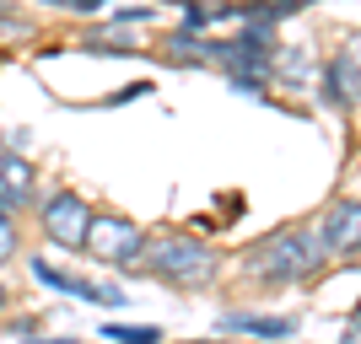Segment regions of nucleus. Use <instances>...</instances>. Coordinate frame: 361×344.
<instances>
[{
	"label": "nucleus",
	"instance_id": "obj_1",
	"mask_svg": "<svg viewBox=\"0 0 361 344\" xmlns=\"http://www.w3.org/2000/svg\"><path fill=\"white\" fill-rule=\"evenodd\" d=\"M324 237L307 231V226H281L270 237H259L243 248V274L259 285H291V280H307V274L324 269Z\"/></svg>",
	"mask_w": 361,
	"mask_h": 344
},
{
	"label": "nucleus",
	"instance_id": "obj_2",
	"mask_svg": "<svg viewBox=\"0 0 361 344\" xmlns=\"http://www.w3.org/2000/svg\"><path fill=\"white\" fill-rule=\"evenodd\" d=\"M140 269H151L157 280L178 285V291H200L216 280V248H205L189 231H162V237H146Z\"/></svg>",
	"mask_w": 361,
	"mask_h": 344
},
{
	"label": "nucleus",
	"instance_id": "obj_3",
	"mask_svg": "<svg viewBox=\"0 0 361 344\" xmlns=\"http://www.w3.org/2000/svg\"><path fill=\"white\" fill-rule=\"evenodd\" d=\"M140 248H146V231L130 215H92V231H87L81 253H92L108 269H140Z\"/></svg>",
	"mask_w": 361,
	"mask_h": 344
},
{
	"label": "nucleus",
	"instance_id": "obj_4",
	"mask_svg": "<svg viewBox=\"0 0 361 344\" xmlns=\"http://www.w3.org/2000/svg\"><path fill=\"white\" fill-rule=\"evenodd\" d=\"M92 215H97V210H92L81 194H71V189H54V194L38 205V226H44V237L54 242V248H65V253H81V248H87Z\"/></svg>",
	"mask_w": 361,
	"mask_h": 344
},
{
	"label": "nucleus",
	"instance_id": "obj_5",
	"mask_svg": "<svg viewBox=\"0 0 361 344\" xmlns=\"http://www.w3.org/2000/svg\"><path fill=\"white\" fill-rule=\"evenodd\" d=\"M356 97H361V32L345 44V54L329 60V70H324V103L329 108H350Z\"/></svg>",
	"mask_w": 361,
	"mask_h": 344
},
{
	"label": "nucleus",
	"instance_id": "obj_6",
	"mask_svg": "<svg viewBox=\"0 0 361 344\" xmlns=\"http://www.w3.org/2000/svg\"><path fill=\"white\" fill-rule=\"evenodd\" d=\"M318 237H324V248L334 253H361V205H350V199H340V205L324 210V221H318Z\"/></svg>",
	"mask_w": 361,
	"mask_h": 344
},
{
	"label": "nucleus",
	"instance_id": "obj_7",
	"mask_svg": "<svg viewBox=\"0 0 361 344\" xmlns=\"http://www.w3.org/2000/svg\"><path fill=\"white\" fill-rule=\"evenodd\" d=\"M0 189L16 199V210L38 205V178H32V162L22 151H0Z\"/></svg>",
	"mask_w": 361,
	"mask_h": 344
},
{
	"label": "nucleus",
	"instance_id": "obj_8",
	"mask_svg": "<svg viewBox=\"0 0 361 344\" xmlns=\"http://www.w3.org/2000/svg\"><path fill=\"white\" fill-rule=\"evenodd\" d=\"M221 329L232 333H254V339H291L297 333V317H259V312H226Z\"/></svg>",
	"mask_w": 361,
	"mask_h": 344
},
{
	"label": "nucleus",
	"instance_id": "obj_9",
	"mask_svg": "<svg viewBox=\"0 0 361 344\" xmlns=\"http://www.w3.org/2000/svg\"><path fill=\"white\" fill-rule=\"evenodd\" d=\"M167 49H173L178 60H189V65H211V44H205L200 32H189V27L167 32Z\"/></svg>",
	"mask_w": 361,
	"mask_h": 344
},
{
	"label": "nucleus",
	"instance_id": "obj_10",
	"mask_svg": "<svg viewBox=\"0 0 361 344\" xmlns=\"http://www.w3.org/2000/svg\"><path fill=\"white\" fill-rule=\"evenodd\" d=\"M81 49H87V54H130V49H135V38H130V32H87V38H81Z\"/></svg>",
	"mask_w": 361,
	"mask_h": 344
},
{
	"label": "nucleus",
	"instance_id": "obj_11",
	"mask_svg": "<svg viewBox=\"0 0 361 344\" xmlns=\"http://www.w3.org/2000/svg\"><path fill=\"white\" fill-rule=\"evenodd\" d=\"M103 339H114V344H162V329H124V323H108Z\"/></svg>",
	"mask_w": 361,
	"mask_h": 344
},
{
	"label": "nucleus",
	"instance_id": "obj_12",
	"mask_svg": "<svg viewBox=\"0 0 361 344\" xmlns=\"http://www.w3.org/2000/svg\"><path fill=\"white\" fill-rule=\"evenodd\" d=\"M275 65H281L286 81H302V75H307V54H302V49H297V54H291V49H286V54H275Z\"/></svg>",
	"mask_w": 361,
	"mask_h": 344
},
{
	"label": "nucleus",
	"instance_id": "obj_13",
	"mask_svg": "<svg viewBox=\"0 0 361 344\" xmlns=\"http://www.w3.org/2000/svg\"><path fill=\"white\" fill-rule=\"evenodd\" d=\"M6 258H16V221L11 215H0V264Z\"/></svg>",
	"mask_w": 361,
	"mask_h": 344
},
{
	"label": "nucleus",
	"instance_id": "obj_14",
	"mask_svg": "<svg viewBox=\"0 0 361 344\" xmlns=\"http://www.w3.org/2000/svg\"><path fill=\"white\" fill-rule=\"evenodd\" d=\"M97 307H124V285L119 280H97Z\"/></svg>",
	"mask_w": 361,
	"mask_h": 344
},
{
	"label": "nucleus",
	"instance_id": "obj_15",
	"mask_svg": "<svg viewBox=\"0 0 361 344\" xmlns=\"http://www.w3.org/2000/svg\"><path fill=\"white\" fill-rule=\"evenodd\" d=\"M49 6H60V11H75V16H92V11H103L108 0H49Z\"/></svg>",
	"mask_w": 361,
	"mask_h": 344
},
{
	"label": "nucleus",
	"instance_id": "obj_16",
	"mask_svg": "<svg viewBox=\"0 0 361 344\" xmlns=\"http://www.w3.org/2000/svg\"><path fill=\"white\" fill-rule=\"evenodd\" d=\"M0 215H16V199L6 194V189H0Z\"/></svg>",
	"mask_w": 361,
	"mask_h": 344
},
{
	"label": "nucleus",
	"instance_id": "obj_17",
	"mask_svg": "<svg viewBox=\"0 0 361 344\" xmlns=\"http://www.w3.org/2000/svg\"><path fill=\"white\" fill-rule=\"evenodd\" d=\"M6 301H11V296H6V285H0V312H6Z\"/></svg>",
	"mask_w": 361,
	"mask_h": 344
}]
</instances>
